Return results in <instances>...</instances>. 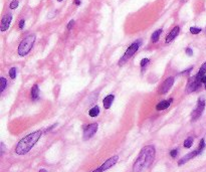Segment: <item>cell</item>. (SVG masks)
I'll return each mask as SVG.
<instances>
[{
    "label": "cell",
    "mask_w": 206,
    "mask_h": 172,
    "mask_svg": "<svg viewBox=\"0 0 206 172\" xmlns=\"http://www.w3.org/2000/svg\"><path fill=\"white\" fill-rule=\"evenodd\" d=\"M92 172H101V171H100V169H98H98H96V170H93V171H92Z\"/></svg>",
    "instance_id": "obj_34"
},
{
    "label": "cell",
    "mask_w": 206,
    "mask_h": 172,
    "mask_svg": "<svg viewBox=\"0 0 206 172\" xmlns=\"http://www.w3.org/2000/svg\"><path fill=\"white\" fill-rule=\"evenodd\" d=\"M193 141H194L193 137H188L184 141V147L185 148H190L192 146V144H193Z\"/></svg>",
    "instance_id": "obj_19"
},
{
    "label": "cell",
    "mask_w": 206,
    "mask_h": 172,
    "mask_svg": "<svg viewBox=\"0 0 206 172\" xmlns=\"http://www.w3.org/2000/svg\"><path fill=\"white\" fill-rule=\"evenodd\" d=\"M201 30H202V29L199 28V27H194V26L190 27V32L192 34H198V33L201 32Z\"/></svg>",
    "instance_id": "obj_22"
},
{
    "label": "cell",
    "mask_w": 206,
    "mask_h": 172,
    "mask_svg": "<svg viewBox=\"0 0 206 172\" xmlns=\"http://www.w3.org/2000/svg\"><path fill=\"white\" fill-rule=\"evenodd\" d=\"M38 172H48V171H47L46 169H43V168H42V169H40Z\"/></svg>",
    "instance_id": "obj_33"
},
{
    "label": "cell",
    "mask_w": 206,
    "mask_h": 172,
    "mask_svg": "<svg viewBox=\"0 0 206 172\" xmlns=\"http://www.w3.org/2000/svg\"><path fill=\"white\" fill-rule=\"evenodd\" d=\"M18 7V1L17 0H14V1H12L11 3H10V5H9V8L10 9H15V8H17Z\"/></svg>",
    "instance_id": "obj_24"
},
{
    "label": "cell",
    "mask_w": 206,
    "mask_h": 172,
    "mask_svg": "<svg viewBox=\"0 0 206 172\" xmlns=\"http://www.w3.org/2000/svg\"><path fill=\"white\" fill-rule=\"evenodd\" d=\"M30 95H31V99H32L33 101L38 99V97H39V89H38L37 85H33V87L31 88Z\"/></svg>",
    "instance_id": "obj_15"
},
{
    "label": "cell",
    "mask_w": 206,
    "mask_h": 172,
    "mask_svg": "<svg viewBox=\"0 0 206 172\" xmlns=\"http://www.w3.org/2000/svg\"><path fill=\"white\" fill-rule=\"evenodd\" d=\"M42 135V132L40 130L35 131L33 133H30L24 138H22L18 144L16 145L15 153L17 155H25L27 154L31 149L34 147V145L37 143V141L40 139Z\"/></svg>",
    "instance_id": "obj_2"
},
{
    "label": "cell",
    "mask_w": 206,
    "mask_h": 172,
    "mask_svg": "<svg viewBox=\"0 0 206 172\" xmlns=\"http://www.w3.org/2000/svg\"><path fill=\"white\" fill-rule=\"evenodd\" d=\"M141 44H142V40H141V39H138V40H136L135 42H133L131 45H130V47H128V49L126 51V52L124 53L123 57L120 60L119 66L125 65V63H126V61H127L128 60H130V58H131V57L134 56V54L137 52V51L139 49V47H140Z\"/></svg>",
    "instance_id": "obj_4"
},
{
    "label": "cell",
    "mask_w": 206,
    "mask_h": 172,
    "mask_svg": "<svg viewBox=\"0 0 206 172\" xmlns=\"http://www.w3.org/2000/svg\"><path fill=\"white\" fill-rule=\"evenodd\" d=\"M24 24H25V20H24V19H21V20L19 21V28H20V29L23 28Z\"/></svg>",
    "instance_id": "obj_28"
},
{
    "label": "cell",
    "mask_w": 206,
    "mask_h": 172,
    "mask_svg": "<svg viewBox=\"0 0 206 172\" xmlns=\"http://www.w3.org/2000/svg\"><path fill=\"white\" fill-rule=\"evenodd\" d=\"M74 25V20H70L68 24V29H71V27Z\"/></svg>",
    "instance_id": "obj_29"
},
{
    "label": "cell",
    "mask_w": 206,
    "mask_h": 172,
    "mask_svg": "<svg viewBox=\"0 0 206 172\" xmlns=\"http://www.w3.org/2000/svg\"><path fill=\"white\" fill-rule=\"evenodd\" d=\"M185 52H186V54H187L188 57L193 56V51H192L190 47H186V48H185Z\"/></svg>",
    "instance_id": "obj_27"
},
{
    "label": "cell",
    "mask_w": 206,
    "mask_h": 172,
    "mask_svg": "<svg viewBox=\"0 0 206 172\" xmlns=\"http://www.w3.org/2000/svg\"><path fill=\"white\" fill-rule=\"evenodd\" d=\"M98 114H100V108H98V106L93 107L91 110H89V115L91 116V117H93V118L97 117Z\"/></svg>",
    "instance_id": "obj_17"
},
{
    "label": "cell",
    "mask_w": 206,
    "mask_h": 172,
    "mask_svg": "<svg viewBox=\"0 0 206 172\" xmlns=\"http://www.w3.org/2000/svg\"><path fill=\"white\" fill-rule=\"evenodd\" d=\"M202 84H204L205 86V90H206V76H204L202 78Z\"/></svg>",
    "instance_id": "obj_31"
},
{
    "label": "cell",
    "mask_w": 206,
    "mask_h": 172,
    "mask_svg": "<svg viewBox=\"0 0 206 172\" xmlns=\"http://www.w3.org/2000/svg\"><path fill=\"white\" fill-rule=\"evenodd\" d=\"M34 42H35V34H29L22 39L18 47V49H17L19 56L25 57L26 54H28L33 47Z\"/></svg>",
    "instance_id": "obj_3"
},
{
    "label": "cell",
    "mask_w": 206,
    "mask_h": 172,
    "mask_svg": "<svg viewBox=\"0 0 206 172\" xmlns=\"http://www.w3.org/2000/svg\"><path fill=\"white\" fill-rule=\"evenodd\" d=\"M155 153L156 150L153 145H148V146L143 148L133 166V171L142 172L144 169L148 168L154 161Z\"/></svg>",
    "instance_id": "obj_1"
},
{
    "label": "cell",
    "mask_w": 206,
    "mask_h": 172,
    "mask_svg": "<svg viewBox=\"0 0 206 172\" xmlns=\"http://www.w3.org/2000/svg\"><path fill=\"white\" fill-rule=\"evenodd\" d=\"M149 58H143V60L141 61V67H142V71H144L146 69V66H148V63H149Z\"/></svg>",
    "instance_id": "obj_20"
},
{
    "label": "cell",
    "mask_w": 206,
    "mask_h": 172,
    "mask_svg": "<svg viewBox=\"0 0 206 172\" xmlns=\"http://www.w3.org/2000/svg\"><path fill=\"white\" fill-rule=\"evenodd\" d=\"M0 84H1V88H0V91H1V92H3V91L5 90L6 85H7V81H6V79H4V78H1V79H0Z\"/></svg>",
    "instance_id": "obj_21"
},
{
    "label": "cell",
    "mask_w": 206,
    "mask_h": 172,
    "mask_svg": "<svg viewBox=\"0 0 206 172\" xmlns=\"http://www.w3.org/2000/svg\"><path fill=\"white\" fill-rule=\"evenodd\" d=\"M11 20H12V15L11 14H6V15H4L2 17V19H1V31H5V30L8 29Z\"/></svg>",
    "instance_id": "obj_11"
},
{
    "label": "cell",
    "mask_w": 206,
    "mask_h": 172,
    "mask_svg": "<svg viewBox=\"0 0 206 172\" xmlns=\"http://www.w3.org/2000/svg\"><path fill=\"white\" fill-rule=\"evenodd\" d=\"M170 155H171L172 158H175L178 155V149H173V150H171V152H170Z\"/></svg>",
    "instance_id": "obj_26"
},
{
    "label": "cell",
    "mask_w": 206,
    "mask_h": 172,
    "mask_svg": "<svg viewBox=\"0 0 206 172\" xmlns=\"http://www.w3.org/2000/svg\"><path fill=\"white\" fill-rule=\"evenodd\" d=\"M9 76L12 80H14L16 78V67H11L9 71Z\"/></svg>",
    "instance_id": "obj_23"
},
{
    "label": "cell",
    "mask_w": 206,
    "mask_h": 172,
    "mask_svg": "<svg viewBox=\"0 0 206 172\" xmlns=\"http://www.w3.org/2000/svg\"><path fill=\"white\" fill-rule=\"evenodd\" d=\"M118 160H119V156L118 155H115L113 157H111L107 161H105L104 164H103L98 169H100L101 172L106 171L107 169H109V168H111V167H113L116 164V163L118 162Z\"/></svg>",
    "instance_id": "obj_9"
},
{
    "label": "cell",
    "mask_w": 206,
    "mask_h": 172,
    "mask_svg": "<svg viewBox=\"0 0 206 172\" xmlns=\"http://www.w3.org/2000/svg\"><path fill=\"white\" fill-rule=\"evenodd\" d=\"M173 101V99H170V100H165V101H161L157 106H156V109L158 111H162V110H166L167 108H169V106L171 105V103Z\"/></svg>",
    "instance_id": "obj_13"
},
{
    "label": "cell",
    "mask_w": 206,
    "mask_h": 172,
    "mask_svg": "<svg viewBox=\"0 0 206 172\" xmlns=\"http://www.w3.org/2000/svg\"><path fill=\"white\" fill-rule=\"evenodd\" d=\"M204 148H205V140H204V139H201V141H200V143H199L198 149H199L200 151H202Z\"/></svg>",
    "instance_id": "obj_25"
},
{
    "label": "cell",
    "mask_w": 206,
    "mask_h": 172,
    "mask_svg": "<svg viewBox=\"0 0 206 172\" xmlns=\"http://www.w3.org/2000/svg\"><path fill=\"white\" fill-rule=\"evenodd\" d=\"M115 96L114 95H108L104 100H103V105H104L105 109H110V107L112 106V104L114 102Z\"/></svg>",
    "instance_id": "obj_14"
},
{
    "label": "cell",
    "mask_w": 206,
    "mask_h": 172,
    "mask_svg": "<svg viewBox=\"0 0 206 172\" xmlns=\"http://www.w3.org/2000/svg\"><path fill=\"white\" fill-rule=\"evenodd\" d=\"M202 152V151H200L199 149H197V150H195V151H192V152H190V153H188V154H186V155L184 156V157H182L180 160H179V162H178V165L179 166H181V165H183L184 163H186V162H188L190 159H192V158H194V157H196L197 155H199V154Z\"/></svg>",
    "instance_id": "obj_10"
},
{
    "label": "cell",
    "mask_w": 206,
    "mask_h": 172,
    "mask_svg": "<svg viewBox=\"0 0 206 172\" xmlns=\"http://www.w3.org/2000/svg\"><path fill=\"white\" fill-rule=\"evenodd\" d=\"M205 74H206V62H204L203 65L201 66L200 70H199V71H198V74H197L196 76H198L199 78H201V79H202L203 76H205Z\"/></svg>",
    "instance_id": "obj_18"
},
{
    "label": "cell",
    "mask_w": 206,
    "mask_h": 172,
    "mask_svg": "<svg viewBox=\"0 0 206 172\" xmlns=\"http://www.w3.org/2000/svg\"><path fill=\"white\" fill-rule=\"evenodd\" d=\"M162 28L161 29H158V30H156V31H154L153 32V34H152V36H151V40H152V42H157L158 40H159V37H160V35H161V33H162Z\"/></svg>",
    "instance_id": "obj_16"
},
{
    "label": "cell",
    "mask_w": 206,
    "mask_h": 172,
    "mask_svg": "<svg viewBox=\"0 0 206 172\" xmlns=\"http://www.w3.org/2000/svg\"><path fill=\"white\" fill-rule=\"evenodd\" d=\"M57 1H59V2H61V1H64V0H57Z\"/></svg>",
    "instance_id": "obj_35"
},
{
    "label": "cell",
    "mask_w": 206,
    "mask_h": 172,
    "mask_svg": "<svg viewBox=\"0 0 206 172\" xmlns=\"http://www.w3.org/2000/svg\"><path fill=\"white\" fill-rule=\"evenodd\" d=\"M204 108H205V99L204 98H199L196 108L191 113L192 121H196V120L199 119L200 116L202 115V113L204 111Z\"/></svg>",
    "instance_id": "obj_5"
},
{
    "label": "cell",
    "mask_w": 206,
    "mask_h": 172,
    "mask_svg": "<svg viewBox=\"0 0 206 172\" xmlns=\"http://www.w3.org/2000/svg\"><path fill=\"white\" fill-rule=\"evenodd\" d=\"M192 69H193V66H190L188 70H186V71H182V72H181V75H186V74H188V72H190V71H191Z\"/></svg>",
    "instance_id": "obj_30"
},
{
    "label": "cell",
    "mask_w": 206,
    "mask_h": 172,
    "mask_svg": "<svg viewBox=\"0 0 206 172\" xmlns=\"http://www.w3.org/2000/svg\"><path fill=\"white\" fill-rule=\"evenodd\" d=\"M174 84V78L173 76H169L168 79H166L163 84L161 85V87L159 88V93L160 94H166L168 91L172 88V86Z\"/></svg>",
    "instance_id": "obj_8"
},
{
    "label": "cell",
    "mask_w": 206,
    "mask_h": 172,
    "mask_svg": "<svg viewBox=\"0 0 206 172\" xmlns=\"http://www.w3.org/2000/svg\"><path fill=\"white\" fill-rule=\"evenodd\" d=\"M74 4L75 5H80V1L79 0H74Z\"/></svg>",
    "instance_id": "obj_32"
},
{
    "label": "cell",
    "mask_w": 206,
    "mask_h": 172,
    "mask_svg": "<svg viewBox=\"0 0 206 172\" xmlns=\"http://www.w3.org/2000/svg\"><path fill=\"white\" fill-rule=\"evenodd\" d=\"M205 33H206V29H205Z\"/></svg>",
    "instance_id": "obj_36"
},
{
    "label": "cell",
    "mask_w": 206,
    "mask_h": 172,
    "mask_svg": "<svg viewBox=\"0 0 206 172\" xmlns=\"http://www.w3.org/2000/svg\"><path fill=\"white\" fill-rule=\"evenodd\" d=\"M201 84H202V79L198 78L197 76H195L194 78H190L188 81V85H187V93L189 94L191 92H196L197 90H199L201 87Z\"/></svg>",
    "instance_id": "obj_6"
},
{
    "label": "cell",
    "mask_w": 206,
    "mask_h": 172,
    "mask_svg": "<svg viewBox=\"0 0 206 172\" xmlns=\"http://www.w3.org/2000/svg\"><path fill=\"white\" fill-rule=\"evenodd\" d=\"M179 32H180V27L175 26L171 31H170V33L166 36V39H165L166 43H169V42H171L172 40H174V38L177 37V35L179 34Z\"/></svg>",
    "instance_id": "obj_12"
},
{
    "label": "cell",
    "mask_w": 206,
    "mask_h": 172,
    "mask_svg": "<svg viewBox=\"0 0 206 172\" xmlns=\"http://www.w3.org/2000/svg\"><path fill=\"white\" fill-rule=\"evenodd\" d=\"M98 127V123H93L91 125L87 126L86 128H84V139L88 140L89 138H92L93 136L97 133Z\"/></svg>",
    "instance_id": "obj_7"
}]
</instances>
